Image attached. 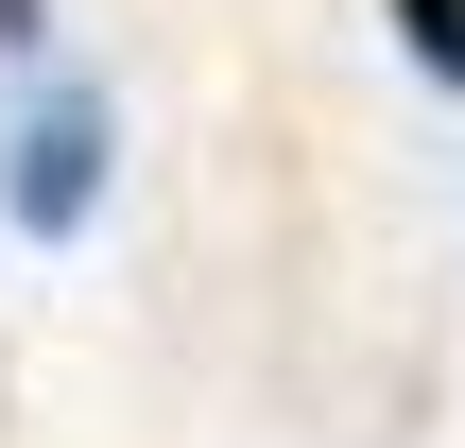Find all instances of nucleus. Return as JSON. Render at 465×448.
<instances>
[{"label": "nucleus", "instance_id": "nucleus-1", "mask_svg": "<svg viewBox=\"0 0 465 448\" xmlns=\"http://www.w3.org/2000/svg\"><path fill=\"white\" fill-rule=\"evenodd\" d=\"M0 224H17V242H86V224H104V86H86V69H52V86L0 121Z\"/></svg>", "mask_w": 465, "mask_h": 448}, {"label": "nucleus", "instance_id": "nucleus-2", "mask_svg": "<svg viewBox=\"0 0 465 448\" xmlns=\"http://www.w3.org/2000/svg\"><path fill=\"white\" fill-rule=\"evenodd\" d=\"M397 52H414L431 86H465V0H397Z\"/></svg>", "mask_w": 465, "mask_h": 448}, {"label": "nucleus", "instance_id": "nucleus-3", "mask_svg": "<svg viewBox=\"0 0 465 448\" xmlns=\"http://www.w3.org/2000/svg\"><path fill=\"white\" fill-rule=\"evenodd\" d=\"M35 35H52V0H0V52H35Z\"/></svg>", "mask_w": 465, "mask_h": 448}]
</instances>
